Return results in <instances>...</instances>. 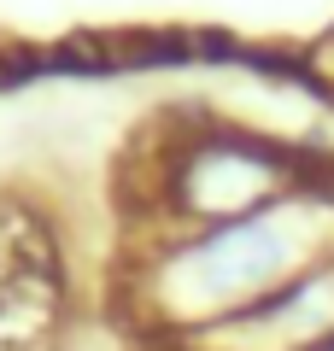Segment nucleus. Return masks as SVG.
Returning a JSON list of instances; mask_svg holds the SVG:
<instances>
[{
    "label": "nucleus",
    "instance_id": "obj_1",
    "mask_svg": "<svg viewBox=\"0 0 334 351\" xmlns=\"http://www.w3.org/2000/svg\"><path fill=\"white\" fill-rule=\"evenodd\" d=\"M270 188H276V164L258 158V152H247V147H223V141L217 147H199L176 170V199H182V211L211 217V223L252 211Z\"/></svg>",
    "mask_w": 334,
    "mask_h": 351
}]
</instances>
